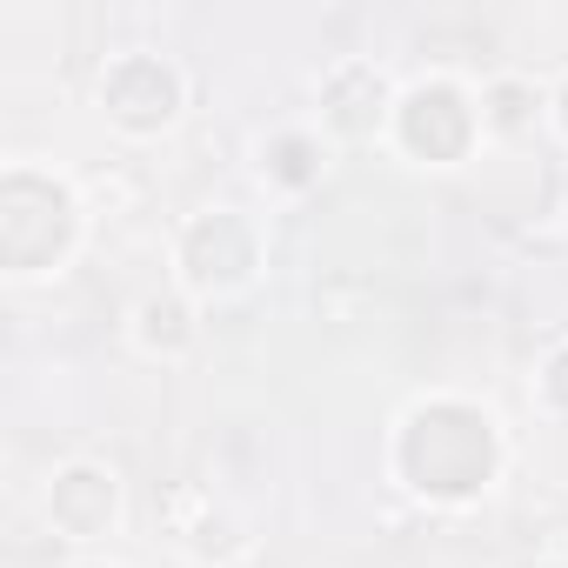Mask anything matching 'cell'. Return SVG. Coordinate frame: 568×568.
Returning a JSON list of instances; mask_svg holds the SVG:
<instances>
[{"label":"cell","instance_id":"cell-2","mask_svg":"<svg viewBox=\"0 0 568 568\" xmlns=\"http://www.w3.org/2000/svg\"><path fill=\"white\" fill-rule=\"evenodd\" d=\"M462 134H468V121H462V108H455V94H415V108H408V141L415 148H428V154H455L462 148Z\"/></svg>","mask_w":568,"mask_h":568},{"label":"cell","instance_id":"cell-1","mask_svg":"<svg viewBox=\"0 0 568 568\" xmlns=\"http://www.w3.org/2000/svg\"><path fill=\"white\" fill-rule=\"evenodd\" d=\"M408 475L422 488H442V495H462L488 475V428L468 415V408H435L415 422L408 435Z\"/></svg>","mask_w":568,"mask_h":568}]
</instances>
